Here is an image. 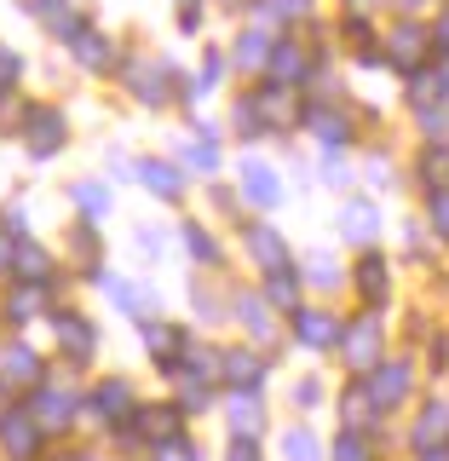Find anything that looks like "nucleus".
I'll return each mask as SVG.
<instances>
[{"label":"nucleus","instance_id":"50","mask_svg":"<svg viewBox=\"0 0 449 461\" xmlns=\"http://www.w3.org/2000/svg\"><path fill=\"white\" fill-rule=\"evenodd\" d=\"M202 29V0H179V35H196Z\"/></svg>","mask_w":449,"mask_h":461},{"label":"nucleus","instance_id":"5","mask_svg":"<svg viewBox=\"0 0 449 461\" xmlns=\"http://www.w3.org/2000/svg\"><path fill=\"white\" fill-rule=\"evenodd\" d=\"M340 357H346V369H352L357 381H364L374 364H386V329H381V312H364V317H352V323H346Z\"/></svg>","mask_w":449,"mask_h":461},{"label":"nucleus","instance_id":"2","mask_svg":"<svg viewBox=\"0 0 449 461\" xmlns=\"http://www.w3.org/2000/svg\"><path fill=\"white\" fill-rule=\"evenodd\" d=\"M47 329H52V357L64 369H93V357H98V346H104V335H98V323L93 317H86L81 306H64V300H58V306L47 312Z\"/></svg>","mask_w":449,"mask_h":461},{"label":"nucleus","instance_id":"32","mask_svg":"<svg viewBox=\"0 0 449 461\" xmlns=\"http://www.w3.org/2000/svg\"><path fill=\"white\" fill-rule=\"evenodd\" d=\"M409 444H415V456H421V450H438V444H449V403H444V398H427V403H421Z\"/></svg>","mask_w":449,"mask_h":461},{"label":"nucleus","instance_id":"23","mask_svg":"<svg viewBox=\"0 0 449 461\" xmlns=\"http://www.w3.org/2000/svg\"><path fill=\"white\" fill-rule=\"evenodd\" d=\"M340 237L352 242L357 254L374 249V242H381V208H374L369 196H346V208H340Z\"/></svg>","mask_w":449,"mask_h":461},{"label":"nucleus","instance_id":"47","mask_svg":"<svg viewBox=\"0 0 449 461\" xmlns=\"http://www.w3.org/2000/svg\"><path fill=\"white\" fill-rule=\"evenodd\" d=\"M427 213H432V230H438V237H449V191H432V196H427Z\"/></svg>","mask_w":449,"mask_h":461},{"label":"nucleus","instance_id":"41","mask_svg":"<svg viewBox=\"0 0 449 461\" xmlns=\"http://www.w3.org/2000/svg\"><path fill=\"white\" fill-rule=\"evenodd\" d=\"M225 64H230V58H225L220 47H208V52H202V69H196V93H213V86L225 81Z\"/></svg>","mask_w":449,"mask_h":461},{"label":"nucleus","instance_id":"9","mask_svg":"<svg viewBox=\"0 0 449 461\" xmlns=\"http://www.w3.org/2000/svg\"><path fill=\"white\" fill-rule=\"evenodd\" d=\"M265 375H271V357L259 346H220V386L225 393H265Z\"/></svg>","mask_w":449,"mask_h":461},{"label":"nucleus","instance_id":"38","mask_svg":"<svg viewBox=\"0 0 449 461\" xmlns=\"http://www.w3.org/2000/svg\"><path fill=\"white\" fill-rule=\"evenodd\" d=\"M230 127H237V139H265V110H259V93H242L237 110H230Z\"/></svg>","mask_w":449,"mask_h":461},{"label":"nucleus","instance_id":"33","mask_svg":"<svg viewBox=\"0 0 449 461\" xmlns=\"http://www.w3.org/2000/svg\"><path fill=\"white\" fill-rule=\"evenodd\" d=\"M271 47H277V41H271V29H242L237 35V47H230V64L242 69V76H265V64H271Z\"/></svg>","mask_w":449,"mask_h":461},{"label":"nucleus","instance_id":"8","mask_svg":"<svg viewBox=\"0 0 449 461\" xmlns=\"http://www.w3.org/2000/svg\"><path fill=\"white\" fill-rule=\"evenodd\" d=\"M40 381H47V357H40L23 335H0V386L23 398V393H35Z\"/></svg>","mask_w":449,"mask_h":461},{"label":"nucleus","instance_id":"24","mask_svg":"<svg viewBox=\"0 0 449 461\" xmlns=\"http://www.w3.org/2000/svg\"><path fill=\"white\" fill-rule=\"evenodd\" d=\"M259 294L271 300V312H300L306 306V277H300V259L294 266H283V271H265V277H259Z\"/></svg>","mask_w":449,"mask_h":461},{"label":"nucleus","instance_id":"31","mask_svg":"<svg viewBox=\"0 0 449 461\" xmlns=\"http://www.w3.org/2000/svg\"><path fill=\"white\" fill-rule=\"evenodd\" d=\"M179 242H184V254H191L196 271H220V266H225V242L213 237L202 220H184V225H179Z\"/></svg>","mask_w":449,"mask_h":461},{"label":"nucleus","instance_id":"29","mask_svg":"<svg viewBox=\"0 0 449 461\" xmlns=\"http://www.w3.org/2000/svg\"><path fill=\"white\" fill-rule=\"evenodd\" d=\"M306 133L323 144V150H346L352 144V122H346V110H328V104H306Z\"/></svg>","mask_w":449,"mask_h":461},{"label":"nucleus","instance_id":"49","mask_svg":"<svg viewBox=\"0 0 449 461\" xmlns=\"http://www.w3.org/2000/svg\"><path fill=\"white\" fill-rule=\"evenodd\" d=\"M40 461H98V456L86 450V444H69V438H64V444H52V450L40 456Z\"/></svg>","mask_w":449,"mask_h":461},{"label":"nucleus","instance_id":"14","mask_svg":"<svg viewBox=\"0 0 449 461\" xmlns=\"http://www.w3.org/2000/svg\"><path fill=\"white\" fill-rule=\"evenodd\" d=\"M364 386H369L374 410L392 415V410H403V403H409V393H415V364H409V357H386V364H374V369L364 375Z\"/></svg>","mask_w":449,"mask_h":461},{"label":"nucleus","instance_id":"53","mask_svg":"<svg viewBox=\"0 0 449 461\" xmlns=\"http://www.w3.org/2000/svg\"><path fill=\"white\" fill-rule=\"evenodd\" d=\"M346 6H352L357 18H364V12H374V6H381V0H346Z\"/></svg>","mask_w":449,"mask_h":461},{"label":"nucleus","instance_id":"1","mask_svg":"<svg viewBox=\"0 0 449 461\" xmlns=\"http://www.w3.org/2000/svg\"><path fill=\"white\" fill-rule=\"evenodd\" d=\"M23 410L40 421V432H47L52 444H64L69 432H76V421H81V386L69 381V375L47 369V381H40L35 393H23Z\"/></svg>","mask_w":449,"mask_h":461},{"label":"nucleus","instance_id":"30","mask_svg":"<svg viewBox=\"0 0 449 461\" xmlns=\"http://www.w3.org/2000/svg\"><path fill=\"white\" fill-rule=\"evenodd\" d=\"M69 208H76V220H86V225H104L110 208H115L110 179H76L69 185Z\"/></svg>","mask_w":449,"mask_h":461},{"label":"nucleus","instance_id":"48","mask_svg":"<svg viewBox=\"0 0 449 461\" xmlns=\"http://www.w3.org/2000/svg\"><path fill=\"white\" fill-rule=\"evenodd\" d=\"M225 461H265V450H259V438H230Z\"/></svg>","mask_w":449,"mask_h":461},{"label":"nucleus","instance_id":"54","mask_svg":"<svg viewBox=\"0 0 449 461\" xmlns=\"http://www.w3.org/2000/svg\"><path fill=\"white\" fill-rule=\"evenodd\" d=\"M421 461H449V444H438V450H421Z\"/></svg>","mask_w":449,"mask_h":461},{"label":"nucleus","instance_id":"21","mask_svg":"<svg viewBox=\"0 0 449 461\" xmlns=\"http://www.w3.org/2000/svg\"><path fill=\"white\" fill-rule=\"evenodd\" d=\"M317 76V64H311V52L300 47L294 35H283L277 47H271V64H265V81L271 86H306Z\"/></svg>","mask_w":449,"mask_h":461},{"label":"nucleus","instance_id":"37","mask_svg":"<svg viewBox=\"0 0 449 461\" xmlns=\"http://www.w3.org/2000/svg\"><path fill=\"white\" fill-rule=\"evenodd\" d=\"M283 461H328V450L311 427H283Z\"/></svg>","mask_w":449,"mask_h":461},{"label":"nucleus","instance_id":"52","mask_svg":"<svg viewBox=\"0 0 449 461\" xmlns=\"http://www.w3.org/2000/svg\"><path fill=\"white\" fill-rule=\"evenodd\" d=\"M432 41H438V47H444V52H449V6H444V12H438V29H432Z\"/></svg>","mask_w":449,"mask_h":461},{"label":"nucleus","instance_id":"25","mask_svg":"<svg viewBox=\"0 0 449 461\" xmlns=\"http://www.w3.org/2000/svg\"><path fill=\"white\" fill-rule=\"evenodd\" d=\"M69 58H76L81 76H110V69H115V47H110V35H104V29H93V23H86L81 35L69 41Z\"/></svg>","mask_w":449,"mask_h":461},{"label":"nucleus","instance_id":"10","mask_svg":"<svg viewBox=\"0 0 449 461\" xmlns=\"http://www.w3.org/2000/svg\"><path fill=\"white\" fill-rule=\"evenodd\" d=\"M237 196L248 202V208H259V213H277L283 196H288V185H283V173L271 167V162L242 156V162H237Z\"/></svg>","mask_w":449,"mask_h":461},{"label":"nucleus","instance_id":"20","mask_svg":"<svg viewBox=\"0 0 449 461\" xmlns=\"http://www.w3.org/2000/svg\"><path fill=\"white\" fill-rule=\"evenodd\" d=\"M184 173H202V179H213V173L225 167L220 156V133H213V122H191V139L179 144V156H173Z\"/></svg>","mask_w":449,"mask_h":461},{"label":"nucleus","instance_id":"28","mask_svg":"<svg viewBox=\"0 0 449 461\" xmlns=\"http://www.w3.org/2000/svg\"><path fill=\"white\" fill-rule=\"evenodd\" d=\"M225 421H230V438H259L265 432V398L259 393H225Z\"/></svg>","mask_w":449,"mask_h":461},{"label":"nucleus","instance_id":"17","mask_svg":"<svg viewBox=\"0 0 449 461\" xmlns=\"http://www.w3.org/2000/svg\"><path fill=\"white\" fill-rule=\"evenodd\" d=\"M133 427H139V438H144V456H150L156 444H167V438H184L191 415H184L173 398H162V403H139V410H133Z\"/></svg>","mask_w":449,"mask_h":461},{"label":"nucleus","instance_id":"19","mask_svg":"<svg viewBox=\"0 0 449 461\" xmlns=\"http://www.w3.org/2000/svg\"><path fill=\"white\" fill-rule=\"evenodd\" d=\"M352 288H357V300H364L369 312H381L386 300H392V266H386L381 249H364L352 259Z\"/></svg>","mask_w":449,"mask_h":461},{"label":"nucleus","instance_id":"22","mask_svg":"<svg viewBox=\"0 0 449 461\" xmlns=\"http://www.w3.org/2000/svg\"><path fill=\"white\" fill-rule=\"evenodd\" d=\"M139 185H144L156 202H184V185H191V173L173 162V156H139Z\"/></svg>","mask_w":449,"mask_h":461},{"label":"nucleus","instance_id":"34","mask_svg":"<svg viewBox=\"0 0 449 461\" xmlns=\"http://www.w3.org/2000/svg\"><path fill=\"white\" fill-rule=\"evenodd\" d=\"M340 421L352 427V432H374V421H381V410H374V398H369L364 381H352L340 393Z\"/></svg>","mask_w":449,"mask_h":461},{"label":"nucleus","instance_id":"44","mask_svg":"<svg viewBox=\"0 0 449 461\" xmlns=\"http://www.w3.org/2000/svg\"><path fill=\"white\" fill-rule=\"evenodd\" d=\"M18 81H23V52L18 47H0V93H12Z\"/></svg>","mask_w":449,"mask_h":461},{"label":"nucleus","instance_id":"51","mask_svg":"<svg viewBox=\"0 0 449 461\" xmlns=\"http://www.w3.org/2000/svg\"><path fill=\"white\" fill-rule=\"evenodd\" d=\"M12 242H18V237L0 230V283H12Z\"/></svg>","mask_w":449,"mask_h":461},{"label":"nucleus","instance_id":"27","mask_svg":"<svg viewBox=\"0 0 449 461\" xmlns=\"http://www.w3.org/2000/svg\"><path fill=\"white\" fill-rule=\"evenodd\" d=\"M64 249H69V259H76V271H81L86 283L104 271V237H98V225L76 220V225H69V237H64Z\"/></svg>","mask_w":449,"mask_h":461},{"label":"nucleus","instance_id":"56","mask_svg":"<svg viewBox=\"0 0 449 461\" xmlns=\"http://www.w3.org/2000/svg\"><path fill=\"white\" fill-rule=\"evenodd\" d=\"M403 6H427V0H403Z\"/></svg>","mask_w":449,"mask_h":461},{"label":"nucleus","instance_id":"43","mask_svg":"<svg viewBox=\"0 0 449 461\" xmlns=\"http://www.w3.org/2000/svg\"><path fill=\"white\" fill-rule=\"evenodd\" d=\"M317 179L335 185V191H346V185H352V167H346V156H340V150H323V162H317Z\"/></svg>","mask_w":449,"mask_h":461},{"label":"nucleus","instance_id":"36","mask_svg":"<svg viewBox=\"0 0 449 461\" xmlns=\"http://www.w3.org/2000/svg\"><path fill=\"white\" fill-rule=\"evenodd\" d=\"M300 277H306V288H340L346 283V266L328 249H311L306 259H300Z\"/></svg>","mask_w":449,"mask_h":461},{"label":"nucleus","instance_id":"18","mask_svg":"<svg viewBox=\"0 0 449 461\" xmlns=\"http://www.w3.org/2000/svg\"><path fill=\"white\" fill-rule=\"evenodd\" d=\"M242 249H248V259L259 266V277H265V271L294 266V254H288V237H283L271 220H242Z\"/></svg>","mask_w":449,"mask_h":461},{"label":"nucleus","instance_id":"7","mask_svg":"<svg viewBox=\"0 0 449 461\" xmlns=\"http://www.w3.org/2000/svg\"><path fill=\"white\" fill-rule=\"evenodd\" d=\"M52 450V438L40 432V421L23 410V398L0 415V461H40Z\"/></svg>","mask_w":449,"mask_h":461},{"label":"nucleus","instance_id":"12","mask_svg":"<svg viewBox=\"0 0 449 461\" xmlns=\"http://www.w3.org/2000/svg\"><path fill=\"white\" fill-rule=\"evenodd\" d=\"M288 335H294L300 352H340L346 323L328 306H300V312H288Z\"/></svg>","mask_w":449,"mask_h":461},{"label":"nucleus","instance_id":"55","mask_svg":"<svg viewBox=\"0 0 449 461\" xmlns=\"http://www.w3.org/2000/svg\"><path fill=\"white\" fill-rule=\"evenodd\" d=\"M12 403H18V393H6V386H0V415H6Z\"/></svg>","mask_w":449,"mask_h":461},{"label":"nucleus","instance_id":"46","mask_svg":"<svg viewBox=\"0 0 449 461\" xmlns=\"http://www.w3.org/2000/svg\"><path fill=\"white\" fill-rule=\"evenodd\" d=\"M317 403H323V381H317V375H300L294 381V410H317Z\"/></svg>","mask_w":449,"mask_h":461},{"label":"nucleus","instance_id":"6","mask_svg":"<svg viewBox=\"0 0 449 461\" xmlns=\"http://www.w3.org/2000/svg\"><path fill=\"white\" fill-rule=\"evenodd\" d=\"M52 306H58L52 288H35V283H0V329H6V335H23L29 323H47Z\"/></svg>","mask_w":449,"mask_h":461},{"label":"nucleus","instance_id":"4","mask_svg":"<svg viewBox=\"0 0 449 461\" xmlns=\"http://www.w3.org/2000/svg\"><path fill=\"white\" fill-rule=\"evenodd\" d=\"M139 386L127 381V375H104V381L81 386V421H98V432H115L121 421H133L139 410Z\"/></svg>","mask_w":449,"mask_h":461},{"label":"nucleus","instance_id":"26","mask_svg":"<svg viewBox=\"0 0 449 461\" xmlns=\"http://www.w3.org/2000/svg\"><path fill=\"white\" fill-rule=\"evenodd\" d=\"M427 47H432V29H421L415 18H403L392 35H386V52H392V64L403 69V76H415V69H421Z\"/></svg>","mask_w":449,"mask_h":461},{"label":"nucleus","instance_id":"13","mask_svg":"<svg viewBox=\"0 0 449 461\" xmlns=\"http://www.w3.org/2000/svg\"><path fill=\"white\" fill-rule=\"evenodd\" d=\"M12 283H35V288L64 294V271H58V259H52V249L40 237H18V242H12Z\"/></svg>","mask_w":449,"mask_h":461},{"label":"nucleus","instance_id":"39","mask_svg":"<svg viewBox=\"0 0 449 461\" xmlns=\"http://www.w3.org/2000/svg\"><path fill=\"white\" fill-rule=\"evenodd\" d=\"M191 306H196V317H202V323H225V317H230V294L220 300L208 283H191Z\"/></svg>","mask_w":449,"mask_h":461},{"label":"nucleus","instance_id":"45","mask_svg":"<svg viewBox=\"0 0 449 461\" xmlns=\"http://www.w3.org/2000/svg\"><path fill=\"white\" fill-rule=\"evenodd\" d=\"M0 230H6V237H35V230H29V208H23V202H6V208H0Z\"/></svg>","mask_w":449,"mask_h":461},{"label":"nucleus","instance_id":"42","mask_svg":"<svg viewBox=\"0 0 449 461\" xmlns=\"http://www.w3.org/2000/svg\"><path fill=\"white\" fill-rule=\"evenodd\" d=\"M144 461H202V450H196V438L184 432V438H167V444H156Z\"/></svg>","mask_w":449,"mask_h":461},{"label":"nucleus","instance_id":"15","mask_svg":"<svg viewBox=\"0 0 449 461\" xmlns=\"http://www.w3.org/2000/svg\"><path fill=\"white\" fill-rule=\"evenodd\" d=\"M93 283L104 288L110 306L121 312V317H133V323H144V317H162V294H156L150 283H139V277H115V271H98Z\"/></svg>","mask_w":449,"mask_h":461},{"label":"nucleus","instance_id":"3","mask_svg":"<svg viewBox=\"0 0 449 461\" xmlns=\"http://www.w3.org/2000/svg\"><path fill=\"white\" fill-rule=\"evenodd\" d=\"M12 139L23 144V156H29L35 167H47L52 156H64V150H69V115L58 110V104H29Z\"/></svg>","mask_w":449,"mask_h":461},{"label":"nucleus","instance_id":"40","mask_svg":"<svg viewBox=\"0 0 449 461\" xmlns=\"http://www.w3.org/2000/svg\"><path fill=\"white\" fill-rule=\"evenodd\" d=\"M133 249L144 266H156V259H167V230L162 225H133Z\"/></svg>","mask_w":449,"mask_h":461},{"label":"nucleus","instance_id":"16","mask_svg":"<svg viewBox=\"0 0 449 461\" xmlns=\"http://www.w3.org/2000/svg\"><path fill=\"white\" fill-rule=\"evenodd\" d=\"M230 317L242 323L248 346H271L277 340V317L283 312H271V300L259 294V288H230Z\"/></svg>","mask_w":449,"mask_h":461},{"label":"nucleus","instance_id":"11","mask_svg":"<svg viewBox=\"0 0 449 461\" xmlns=\"http://www.w3.org/2000/svg\"><path fill=\"white\" fill-rule=\"evenodd\" d=\"M139 340H144V352H150V364L162 369V375H173L184 364V352H191V329L184 323H167V317H144L139 323Z\"/></svg>","mask_w":449,"mask_h":461},{"label":"nucleus","instance_id":"35","mask_svg":"<svg viewBox=\"0 0 449 461\" xmlns=\"http://www.w3.org/2000/svg\"><path fill=\"white\" fill-rule=\"evenodd\" d=\"M248 12H254V23L259 29H288V23H300L311 12V0H248Z\"/></svg>","mask_w":449,"mask_h":461}]
</instances>
